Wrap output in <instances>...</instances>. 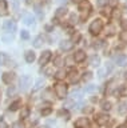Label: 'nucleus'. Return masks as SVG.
I'll return each instance as SVG.
<instances>
[{
  "mask_svg": "<svg viewBox=\"0 0 127 128\" xmlns=\"http://www.w3.org/2000/svg\"><path fill=\"white\" fill-rule=\"evenodd\" d=\"M79 11H80V20H86L91 12V4L88 0H82L79 3Z\"/></svg>",
  "mask_w": 127,
  "mask_h": 128,
  "instance_id": "1",
  "label": "nucleus"
},
{
  "mask_svg": "<svg viewBox=\"0 0 127 128\" xmlns=\"http://www.w3.org/2000/svg\"><path fill=\"white\" fill-rule=\"evenodd\" d=\"M88 30L91 32V35H99L103 30V22L100 19H95L94 22H91Z\"/></svg>",
  "mask_w": 127,
  "mask_h": 128,
  "instance_id": "2",
  "label": "nucleus"
},
{
  "mask_svg": "<svg viewBox=\"0 0 127 128\" xmlns=\"http://www.w3.org/2000/svg\"><path fill=\"white\" fill-rule=\"evenodd\" d=\"M54 90H55V94H56V96L59 99H64L67 96V91H68V88H67V86L64 83H58V84H55Z\"/></svg>",
  "mask_w": 127,
  "mask_h": 128,
  "instance_id": "3",
  "label": "nucleus"
},
{
  "mask_svg": "<svg viewBox=\"0 0 127 128\" xmlns=\"http://www.w3.org/2000/svg\"><path fill=\"white\" fill-rule=\"evenodd\" d=\"M16 28H18V26H16V23H15L14 20H7V22L3 23V30H4L6 32H8V34H11V35L16 31Z\"/></svg>",
  "mask_w": 127,
  "mask_h": 128,
  "instance_id": "4",
  "label": "nucleus"
},
{
  "mask_svg": "<svg viewBox=\"0 0 127 128\" xmlns=\"http://www.w3.org/2000/svg\"><path fill=\"white\" fill-rule=\"evenodd\" d=\"M110 120V116L107 114H96L95 115V123L98 126H106Z\"/></svg>",
  "mask_w": 127,
  "mask_h": 128,
  "instance_id": "5",
  "label": "nucleus"
},
{
  "mask_svg": "<svg viewBox=\"0 0 127 128\" xmlns=\"http://www.w3.org/2000/svg\"><path fill=\"white\" fill-rule=\"evenodd\" d=\"M74 126L75 128H91V123L87 118H79Z\"/></svg>",
  "mask_w": 127,
  "mask_h": 128,
  "instance_id": "6",
  "label": "nucleus"
},
{
  "mask_svg": "<svg viewBox=\"0 0 127 128\" xmlns=\"http://www.w3.org/2000/svg\"><path fill=\"white\" fill-rule=\"evenodd\" d=\"M20 90L22 91H27L28 90V87L31 86V76L30 75H24L20 78Z\"/></svg>",
  "mask_w": 127,
  "mask_h": 128,
  "instance_id": "7",
  "label": "nucleus"
},
{
  "mask_svg": "<svg viewBox=\"0 0 127 128\" xmlns=\"http://www.w3.org/2000/svg\"><path fill=\"white\" fill-rule=\"evenodd\" d=\"M22 19H23V22H24L27 26H34V24H35V19H34L32 14L23 12V14H22Z\"/></svg>",
  "mask_w": 127,
  "mask_h": 128,
  "instance_id": "8",
  "label": "nucleus"
},
{
  "mask_svg": "<svg viewBox=\"0 0 127 128\" xmlns=\"http://www.w3.org/2000/svg\"><path fill=\"white\" fill-rule=\"evenodd\" d=\"M60 50L62 51H64V52H67V51H71L74 48V43L71 42V40H63V42H60Z\"/></svg>",
  "mask_w": 127,
  "mask_h": 128,
  "instance_id": "9",
  "label": "nucleus"
},
{
  "mask_svg": "<svg viewBox=\"0 0 127 128\" xmlns=\"http://www.w3.org/2000/svg\"><path fill=\"white\" fill-rule=\"evenodd\" d=\"M51 51H44L43 54L40 55V59H39V63L42 64V66H46L47 63L50 62V59H51Z\"/></svg>",
  "mask_w": 127,
  "mask_h": 128,
  "instance_id": "10",
  "label": "nucleus"
},
{
  "mask_svg": "<svg viewBox=\"0 0 127 128\" xmlns=\"http://www.w3.org/2000/svg\"><path fill=\"white\" fill-rule=\"evenodd\" d=\"M74 60L76 63H82V62H84L86 60V54H84V51H82V50H79L76 51L74 54Z\"/></svg>",
  "mask_w": 127,
  "mask_h": 128,
  "instance_id": "11",
  "label": "nucleus"
},
{
  "mask_svg": "<svg viewBox=\"0 0 127 128\" xmlns=\"http://www.w3.org/2000/svg\"><path fill=\"white\" fill-rule=\"evenodd\" d=\"M115 63L119 67H126L127 66V56L126 55H118L115 56Z\"/></svg>",
  "mask_w": 127,
  "mask_h": 128,
  "instance_id": "12",
  "label": "nucleus"
},
{
  "mask_svg": "<svg viewBox=\"0 0 127 128\" xmlns=\"http://www.w3.org/2000/svg\"><path fill=\"white\" fill-rule=\"evenodd\" d=\"M2 79H3V82H4L6 84H11L15 80V75L12 74V72H6V74H3Z\"/></svg>",
  "mask_w": 127,
  "mask_h": 128,
  "instance_id": "13",
  "label": "nucleus"
},
{
  "mask_svg": "<svg viewBox=\"0 0 127 128\" xmlns=\"http://www.w3.org/2000/svg\"><path fill=\"white\" fill-rule=\"evenodd\" d=\"M8 15V7H7L6 0H0V16H7Z\"/></svg>",
  "mask_w": 127,
  "mask_h": 128,
  "instance_id": "14",
  "label": "nucleus"
},
{
  "mask_svg": "<svg viewBox=\"0 0 127 128\" xmlns=\"http://www.w3.org/2000/svg\"><path fill=\"white\" fill-rule=\"evenodd\" d=\"M68 78H70V82L71 83H78L79 82V74H78V71L76 70H71Z\"/></svg>",
  "mask_w": 127,
  "mask_h": 128,
  "instance_id": "15",
  "label": "nucleus"
},
{
  "mask_svg": "<svg viewBox=\"0 0 127 128\" xmlns=\"http://www.w3.org/2000/svg\"><path fill=\"white\" fill-rule=\"evenodd\" d=\"M111 71H112V64H111V63H107V66L104 67V70H103V71H99L98 75H99V78H103V76H104V74L108 75Z\"/></svg>",
  "mask_w": 127,
  "mask_h": 128,
  "instance_id": "16",
  "label": "nucleus"
},
{
  "mask_svg": "<svg viewBox=\"0 0 127 128\" xmlns=\"http://www.w3.org/2000/svg\"><path fill=\"white\" fill-rule=\"evenodd\" d=\"M43 43H44V38H43L42 35H39V36H36V38H35V40H34V47H35V48H40V47L43 46Z\"/></svg>",
  "mask_w": 127,
  "mask_h": 128,
  "instance_id": "17",
  "label": "nucleus"
},
{
  "mask_svg": "<svg viewBox=\"0 0 127 128\" xmlns=\"http://www.w3.org/2000/svg\"><path fill=\"white\" fill-rule=\"evenodd\" d=\"M24 58H26V62L27 63H32L36 56H35V52L34 51H27L26 55H24Z\"/></svg>",
  "mask_w": 127,
  "mask_h": 128,
  "instance_id": "18",
  "label": "nucleus"
},
{
  "mask_svg": "<svg viewBox=\"0 0 127 128\" xmlns=\"http://www.w3.org/2000/svg\"><path fill=\"white\" fill-rule=\"evenodd\" d=\"M30 114H31L30 108H28V107H23V108H22V111H20V119H22V120L27 119V118L30 116Z\"/></svg>",
  "mask_w": 127,
  "mask_h": 128,
  "instance_id": "19",
  "label": "nucleus"
},
{
  "mask_svg": "<svg viewBox=\"0 0 127 128\" xmlns=\"http://www.w3.org/2000/svg\"><path fill=\"white\" fill-rule=\"evenodd\" d=\"M90 64H91V66H94V67H99V64H100V59H99V56H96V55L91 56V58H90Z\"/></svg>",
  "mask_w": 127,
  "mask_h": 128,
  "instance_id": "20",
  "label": "nucleus"
},
{
  "mask_svg": "<svg viewBox=\"0 0 127 128\" xmlns=\"http://www.w3.org/2000/svg\"><path fill=\"white\" fill-rule=\"evenodd\" d=\"M66 15H67V8L62 7V8H59V10L56 11V14H55V18L59 19V18H63V16H66Z\"/></svg>",
  "mask_w": 127,
  "mask_h": 128,
  "instance_id": "21",
  "label": "nucleus"
},
{
  "mask_svg": "<svg viewBox=\"0 0 127 128\" xmlns=\"http://www.w3.org/2000/svg\"><path fill=\"white\" fill-rule=\"evenodd\" d=\"M20 107H22V100H16V102H14V103L10 106V111H12V112H14V111H18Z\"/></svg>",
  "mask_w": 127,
  "mask_h": 128,
  "instance_id": "22",
  "label": "nucleus"
},
{
  "mask_svg": "<svg viewBox=\"0 0 127 128\" xmlns=\"http://www.w3.org/2000/svg\"><path fill=\"white\" fill-rule=\"evenodd\" d=\"M127 112V103H120L118 106V114L119 115H124Z\"/></svg>",
  "mask_w": 127,
  "mask_h": 128,
  "instance_id": "23",
  "label": "nucleus"
},
{
  "mask_svg": "<svg viewBox=\"0 0 127 128\" xmlns=\"http://www.w3.org/2000/svg\"><path fill=\"white\" fill-rule=\"evenodd\" d=\"M100 107L104 111H110L111 108H112V104H111V102H108V100H103V102L100 103Z\"/></svg>",
  "mask_w": 127,
  "mask_h": 128,
  "instance_id": "24",
  "label": "nucleus"
},
{
  "mask_svg": "<svg viewBox=\"0 0 127 128\" xmlns=\"http://www.w3.org/2000/svg\"><path fill=\"white\" fill-rule=\"evenodd\" d=\"M67 76V72L64 70H59L56 74H55V79H58V80H63Z\"/></svg>",
  "mask_w": 127,
  "mask_h": 128,
  "instance_id": "25",
  "label": "nucleus"
},
{
  "mask_svg": "<svg viewBox=\"0 0 127 128\" xmlns=\"http://www.w3.org/2000/svg\"><path fill=\"white\" fill-rule=\"evenodd\" d=\"M8 62H10L8 56L6 54H0V64H3V66H10Z\"/></svg>",
  "mask_w": 127,
  "mask_h": 128,
  "instance_id": "26",
  "label": "nucleus"
},
{
  "mask_svg": "<svg viewBox=\"0 0 127 128\" xmlns=\"http://www.w3.org/2000/svg\"><path fill=\"white\" fill-rule=\"evenodd\" d=\"M118 94H119V96H127V84L120 86V88L118 90Z\"/></svg>",
  "mask_w": 127,
  "mask_h": 128,
  "instance_id": "27",
  "label": "nucleus"
},
{
  "mask_svg": "<svg viewBox=\"0 0 127 128\" xmlns=\"http://www.w3.org/2000/svg\"><path fill=\"white\" fill-rule=\"evenodd\" d=\"M58 115L62 116L64 120H68L70 119V114H68V111H66V110H60V111L58 112Z\"/></svg>",
  "mask_w": 127,
  "mask_h": 128,
  "instance_id": "28",
  "label": "nucleus"
},
{
  "mask_svg": "<svg viewBox=\"0 0 127 128\" xmlns=\"http://www.w3.org/2000/svg\"><path fill=\"white\" fill-rule=\"evenodd\" d=\"M80 39H82V35L79 34V32H75V34L72 35V39H71V42L76 44V43H79V42H80Z\"/></svg>",
  "mask_w": 127,
  "mask_h": 128,
  "instance_id": "29",
  "label": "nucleus"
},
{
  "mask_svg": "<svg viewBox=\"0 0 127 128\" xmlns=\"http://www.w3.org/2000/svg\"><path fill=\"white\" fill-rule=\"evenodd\" d=\"M106 35L107 36H114L115 35V27L114 26H108L106 28Z\"/></svg>",
  "mask_w": 127,
  "mask_h": 128,
  "instance_id": "30",
  "label": "nucleus"
},
{
  "mask_svg": "<svg viewBox=\"0 0 127 128\" xmlns=\"http://www.w3.org/2000/svg\"><path fill=\"white\" fill-rule=\"evenodd\" d=\"M102 46H103V40H95L94 44H92V47L96 48V50H99V48H100Z\"/></svg>",
  "mask_w": 127,
  "mask_h": 128,
  "instance_id": "31",
  "label": "nucleus"
},
{
  "mask_svg": "<svg viewBox=\"0 0 127 128\" xmlns=\"http://www.w3.org/2000/svg\"><path fill=\"white\" fill-rule=\"evenodd\" d=\"M96 90H98V87L94 86V84H90V86L86 87V92H94V91H96Z\"/></svg>",
  "mask_w": 127,
  "mask_h": 128,
  "instance_id": "32",
  "label": "nucleus"
},
{
  "mask_svg": "<svg viewBox=\"0 0 127 128\" xmlns=\"http://www.w3.org/2000/svg\"><path fill=\"white\" fill-rule=\"evenodd\" d=\"M11 3H12V10L14 12H16L19 10V0H11Z\"/></svg>",
  "mask_w": 127,
  "mask_h": 128,
  "instance_id": "33",
  "label": "nucleus"
},
{
  "mask_svg": "<svg viewBox=\"0 0 127 128\" xmlns=\"http://www.w3.org/2000/svg\"><path fill=\"white\" fill-rule=\"evenodd\" d=\"M120 11L119 10H114L112 11V19H120Z\"/></svg>",
  "mask_w": 127,
  "mask_h": 128,
  "instance_id": "34",
  "label": "nucleus"
},
{
  "mask_svg": "<svg viewBox=\"0 0 127 128\" xmlns=\"http://www.w3.org/2000/svg\"><path fill=\"white\" fill-rule=\"evenodd\" d=\"M43 83H44V82H43V79H39L38 82H36V86L34 87V91H38L39 88H42V86H43Z\"/></svg>",
  "mask_w": 127,
  "mask_h": 128,
  "instance_id": "35",
  "label": "nucleus"
},
{
  "mask_svg": "<svg viewBox=\"0 0 127 128\" xmlns=\"http://www.w3.org/2000/svg\"><path fill=\"white\" fill-rule=\"evenodd\" d=\"M92 79V72H84L83 74V80H91Z\"/></svg>",
  "mask_w": 127,
  "mask_h": 128,
  "instance_id": "36",
  "label": "nucleus"
},
{
  "mask_svg": "<svg viewBox=\"0 0 127 128\" xmlns=\"http://www.w3.org/2000/svg\"><path fill=\"white\" fill-rule=\"evenodd\" d=\"M51 112H52V110H51V108L48 107V108H44V110H42V115H43V116H48Z\"/></svg>",
  "mask_w": 127,
  "mask_h": 128,
  "instance_id": "37",
  "label": "nucleus"
},
{
  "mask_svg": "<svg viewBox=\"0 0 127 128\" xmlns=\"http://www.w3.org/2000/svg\"><path fill=\"white\" fill-rule=\"evenodd\" d=\"M35 12L38 14V16H39V18H40V19H43V16H44V14H43V12H42V10H40V8H39L38 6L35 7Z\"/></svg>",
  "mask_w": 127,
  "mask_h": 128,
  "instance_id": "38",
  "label": "nucleus"
},
{
  "mask_svg": "<svg viewBox=\"0 0 127 128\" xmlns=\"http://www.w3.org/2000/svg\"><path fill=\"white\" fill-rule=\"evenodd\" d=\"M63 64V59L60 56H56V59H55V66H62Z\"/></svg>",
  "mask_w": 127,
  "mask_h": 128,
  "instance_id": "39",
  "label": "nucleus"
},
{
  "mask_svg": "<svg viewBox=\"0 0 127 128\" xmlns=\"http://www.w3.org/2000/svg\"><path fill=\"white\" fill-rule=\"evenodd\" d=\"M120 27H122L123 31H127V20H124V19L122 20V22H120Z\"/></svg>",
  "mask_w": 127,
  "mask_h": 128,
  "instance_id": "40",
  "label": "nucleus"
},
{
  "mask_svg": "<svg viewBox=\"0 0 127 128\" xmlns=\"http://www.w3.org/2000/svg\"><path fill=\"white\" fill-rule=\"evenodd\" d=\"M28 38H30V34H28V31H22V39L27 40Z\"/></svg>",
  "mask_w": 127,
  "mask_h": 128,
  "instance_id": "41",
  "label": "nucleus"
},
{
  "mask_svg": "<svg viewBox=\"0 0 127 128\" xmlns=\"http://www.w3.org/2000/svg\"><path fill=\"white\" fill-rule=\"evenodd\" d=\"M118 3H119V0H108V4L111 7H115V6H118Z\"/></svg>",
  "mask_w": 127,
  "mask_h": 128,
  "instance_id": "42",
  "label": "nucleus"
},
{
  "mask_svg": "<svg viewBox=\"0 0 127 128\" xmlns=\"http://www.w3.org/2000/svg\"><path fill=\"white\" fill-rule=\"evenodd\" d=\"M120 39L123 40V42H127V31H126V32H123V34L120 35Z\"/></svg>",
  "mask_w": 127,
  "mask_h": 128,
  "instance_id": "43",
  "label": "nucleus"
},
{
  "mask_svg": "<svg viewBox=\"0 0 127 128\" xmlns=\"http://www.w3.org/2000/svg\"><path fill=\"white\" fill-rule=\"evenodd\" d=\"M0 126H2V128H8V126L4 123V120H3V119H0Z\"/></svg>",
  "mask_w": 127,
  "mask_h": 128,
  "instance_id": "44",
  "label": "nucleus"
},
{
  "mask_svg": "<svg viewBox=\"0 0 127 128\" xmlns=\"http://www.w3.org/2000/svg\"><path fill=\"white\" fill-rule=\"evenodd\" d=\"M14 91H15V90H14V87H12V88H8V91H7V94H8V96L12 95V94H14Z\"/></svg>",
  "mask_w": 127,
  "mask_h": 128,
  "instance_id": "45",
  "label": "nucleus"
},
{
  "mask_svg": "<svg viewBox=\"0 0 127 128\" xmlns=\"http://www.w3.org/2000/svg\"><path fill=\"white\" fill-rule=\"evenodd\" d=\"M83 111H84L86 114H90V112L92 111V108H91V107H88V108H83Z\"/></svg>",
  "mask_w": 127,
  "mask_h": 128,
  "instance_id": "46",
  "label": "nucleus"
},
{
  "mask_svg": "<svg viewBox=\"0 0 127 128\" xmlns=\"http://www.w3.org/2000/svg\"><path fill=\"white\" fill-rule=\"evenodd\" d=\"M104 3H106V0H98V4H99V6H103Z\"/></svg>",
  "mask_w": 127,
  "mask_h": 128,
  "instance_id": "47",
  "label": "nucleus"
},
{
  "mask_svg": "<svg viewBox=\"0 0 127 128\" xmlns=\"http://www.w3.org/2000/svg\"><path fill=\"white\" fill-rule=\"evenodd\" d=\"M116 128H127V126H126V124H122V126H118Z\"/></svg>",
  "mask_w": 127,
  "mask_h": 128,
  "instance_id": "48",
  "label": "nucleus"
},
{
  "mask_svg": "<svg viewBox=\"0 0 127 128\" xmlns=\"http://www.w3.org/2000/svg\"><path fill=\"white\" fill-rule=\"evenodd\" d=\"M46 30H47V31H51V30H52V27H51V26H47Z\"/></svg>",
  "mask_w": 127,
  "mask_h": 128,
  "instance_id": "49",
  "label": "nucleus"
},
{
  "mask_svg": "<svg viewBox=\"0 0 127 128\" xmlns=\"http://www.w3.org/2000/svg\"><path fill=\"white\" fill-rule=\"evenodd\" d=\"M74 3H80V0H72Z\"/></svg>",
  "mask_w": 127,
  "mask_h": 128,
  "instance_id": "50",
  "label": "nucleus"
},
{
  "mask_svg": "<svg viewBox=\"0 0 127 128\" xmlns=\"http://www.w3.org/2000/svg\"><path fill=\"white\" fill-rule=\"evenodd\" d=\"M124 78H126V79H127V71H126V72H124Z\"/></svg>",
  "mask_w": 127,
  "mask_h": 128,
  "instance_id": "51",
  "label": "nucleus"
},
{
  "mask_svg": "<svg viewBox=\"0 0 127 128\" xmlns=\"http://www.w3.org/2000/svg\"><path fill=\"white\" fill-rule=\"evenodd\" d=\"M0 99H2V91H0Z\"/></svg>",
  "mask_w": 127,
  "mask_h": 128,
  "instance_id": "52",
  "label": "nucleus"
},
{
  "mask_svg": "<svg viewBox=\"0 0 127 128\" xmlns=\"http://www.w3.org/2000/svg\"><path fill=\"white\" fill-rule=\"evenodd\" d=\"M38 128H47V127H38Z\"/></svg>",
  "mask_w": 127,
  "mask_h": 128,
  "instance_id": "53",
  "label": "nucleus"
},
{
  "mask_svg": "<svg viewBox=\"0 0 127 128\" xmlns=\"http://www.w3.org/2000/svg\"><path fill=\"white\" fill-rule=\"evenodd\" d=\"M126 8H127V2H126Z\"/></svg>",
  "mask_w": 127,
  "mask_h": 128,
  "instance_id": "54",
  "label": "nucleus"
}]
</instances>
